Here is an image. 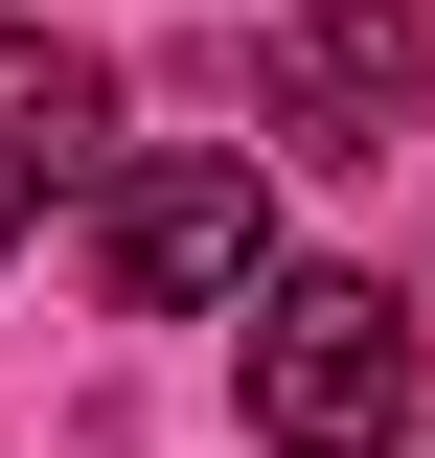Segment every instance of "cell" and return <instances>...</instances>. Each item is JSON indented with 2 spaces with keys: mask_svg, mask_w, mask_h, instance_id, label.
<instances>
[{
  "mask_svg": "<svg viewBox=\"0 0 435 458\" xmlns=\"http://www.w3.org/2000/svg\"><path fill=\"white\" fill-rule=\"evenodd\" d=\"M275 458H389L413 436V298L389 276H252V344H229Z\"/></svg>",
  "mask_w": 435,
  "mask_h": 458,
  "instance_id": "6da1fadb",
  "label": "cell"
},
{
  "mask_svg": "<svg viewBox=\"0 0 435 458\" xmlns=\"http://www.w3.org/2000/svg\"><path fill=\"white\" fill-rule=\"evenodd\" d=\"M92 276L138 298V321H229V298L275 276V183L229 161V138H161V161L92 183Z\"/></svg>",
  "mask_w": 435,
  "mask_h": 458,
  "instance_id": "7a4b0ae2",
  "label": "cell"
},
{
  "mask_svg": "<svg viewBox=\"0 0 435 458\" xmlns=\"http://www.w3.org/2000/svg\"><path fill=\"white\" fill-rule=\"evenodd\" d=\"M413 92H435V0H321L275 47V138H321V161H389Z\"/></svg>",
  "mask_w": 435,
  "mask_h": 458,
  "instance_id": "3957f363",
  "label": "cell"
},
{
  "mask_svg": "<svg viewBox=\"0 0 435 458\" xmlns=\"http://www.w3.org/2000/svg\"><path fill=\"white\" fill-rule=\"evenodd\" d=\"M92 114H115V69L92 47H47V23H0V252L92 183Z\"/></svg>",
  "mask_w": 435,
  "mask_h": 458,
  "instance_id": "277c9868",
  "label": "cell"
}]
</instances>
